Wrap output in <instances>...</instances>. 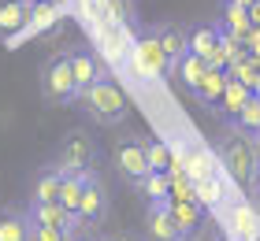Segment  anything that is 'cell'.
I'll return each instance as SVG.
<instances>
[{
	"label": "cell",
	"mask_w": 260,
	"mask_h": 241,
	"mask_svg": "<svg viewBox=\"0 0 260 241\" xmlns=\"http://www.w3.org/2000/svg\"><path fill=\"white\" fill-rule=\"evenodd\" d=\"M219 163L227 167V175L234 178V186H253V178L260 175V152H256V137L245 134V130L231 126L227 134L219 137Z\"/></svg>",
	"instance_id": "obj_1"
},
{
	"label": "cell",
	"mask_w": 260,
	"mask_h": 241,
	"mask_svg": "<svg viewBox=\"0 0 260 241\" xmlns=\"http://www.w3.org/2000/svg\"><path fill=\"white\" fill-rule=\"evenodd\" d=\"M41 96L49 104H75L78 100V78L75 63H71V48L52 52L41 67Z\"/></svg>",
	"instance_id": "obj_2"
},
{
	"label": "cell",
	"mask_w": 260,
	"mask_h": 241,
	"mask_svg": "<svg viewBox=\"0 0 260 241\" xmlns=\"http://www.w3.org/2000/svg\"><path fill=\"white\" fill-rule=\"evenodd\" d=\"M82 104H86L89 119L101 123V126H115V123L126 119V96H123V89L115 86L108 75H101L97 82H93L89 93L82 96Z\"/></svg>",
	"instance_id": "obj_3"
},
{
	"label": "cell",
	"mask_w": 260,
	"mask_h": 241,
	"mask_svg": "<svg viewBox=\"0 0 260 241\" xmlns=\"http://www.w3.org/2000/svg\"><path fill=\"white\" fill-rule=\"evenodd\" d=\"M134 67L141 71L145 78H175V63H171V56H168V48L160 45L156 33H145V38H138L134 45Z\"/></svg>",
	"instance_id": "obj_4"
},
{
	"label": "cell",
	"mask_w": 260,
	"mask_h": 241,
	"mask_svg": "<svg viewBox=\"0 0 260 241\" xmlns=\"http://www.w3.org/2000/svg\"><path fill=\"white\" fill-rule=\"evenodd\" d=\"M115 167H119V175L126 178V182H134V186H141L152 175V163H149V152H145L141 134L115 141Z\"/></svg>",
	"instance_id": "obj_5"
},
{
	"label": "cell",
	"mask_w": 260,
	"mask_h": 241,
	"mask_svg": "<svg viewBox=\"0 0 260 241\" xmlns=\"http://www.w3.org/2000/svg\"><path fill=\"white\" fill-rule=\"evenodd\" d=\"M63 171H93V163H97V149H93L89 134H82V130H71V134L60 141V160Z\"/></svg>",
	"instance_id": "obj_6"
},
{
	"label": "cell",
	"mask_w": 260,
	"mask_h": 241,
	"mask_svg": "<svg viewBox=\"0 0 260 241\" xmlns=\"http://www.w3.org/2000/svg\"><path fill=\"white\" fill-rule=\"evenodd\" d=\"M104 215H108V186L97 171H86V197H82V208H78V219L82 226H97Z\"/></svg>",
	"instance_id": "obj_7"
},
{
	"label": "cell",
	"mask_w": 260,
	"mask_h": 241,
	"mask_svg": "<svg viewBox=\"0 0 260 241\" xmlns=\"http://www.w3.org/2000/svg\"><path fill=\"white\" fill-rule=\"evenodd\" d=\"M30 223H41V226H56V230H67V234H75L82 230V219L78 215H71L60 200H30Z\"/></svg>",
	"instance_id": "obj_8"
},
{
	"label": "cell",
	"mask_w": 260,
	"mask_h": 241,
	"mask_svg": "<svg viewBox=\"0 0 260 241\" xmlns=\"http://www.w3.org/2000/svg\"><path fill=\"white\" fill-rule=\"evenodd\" d=\"M145 234H149V241H190V237H186V230L175 223L171 204H149Z\"/></svg>",
	"instance_id": "obj_9"
},
{
	"label": "cell",
	"mask_w": 260,
	"mask_h": 241,
	"mask_svg": "<svg viewBox=\"0 0 260 241\" xmlns=\"http://www.w3.org/2000/svg\"><path fill=\"white\" fill-rule=\"evenodd\" d=\"M30 30V0H0V38L11 41Z\"/></svg>",
	"instance_id": "obj_10"
},
{
	"label": "cell",
	"mask_w": 260,
	"mask_h": 241,
	"mask_svg": "<svg viewBox=\"0 0 260 241\" xmlns=\"http://www.w3.org/2000/svg\"><path fill=\"white\" fill-rule=\"evenodd\" d=\"M253 15H249V8H242L238 0H223L219 4V30H227V33H234V38H249L253 33Z\"/></svg>",
	"instance_id": "obj_11"
},
{
	"label": "cell",
	"mask_w": 260,
	"mask_h": 241,
	"mask_svg": "<svg viewBox=\"0 0 260 241\" xmlns=\"http://www.w3.org/2000/svg\"><path fill=\"white\" fill-rule=\"evenodd\" d=\"M71 63H75V78H78V100L89 93V86L101 78V67H97V56L89 52L86 45L71 48Z\"/></svg>",
	"instance_id": "obj_12"
},
{
	"label": "cell",
	"mask_w": 260,
	"mask_h": 241,
	"mask_svg": "<svg viewBox=\"0 0 260 241\" xmlns=\"http://www.w3.org/2000/svg\"><path fill=\"white\" fill-rule=\"evenodd\" d=\"M152 33L160 38V45L168 48L171 63H179V59L190 52V30L179 26V22H160V26H152Z\"/></svg>",
	"instance_id": "obj_13"
},
{
	"label": "cell",
	"mask_w": 260,
	"mask_h": 241,
	"mask_svg": "<svg viewBox=\"0 0 260 241\" xmlns=\"http://www.w3.org/2000/svg\"><path fill=\"white\" fill-rule=\"evenodd\" d=\"M227 82H231V75H227L223 67H208V75H205V82L193 89V96H197L205 108H212V112H216L219 100H223V93H227Z\"/></svg>",
	"instance_id": "obj_14"
},
{
	"label": "cell",
	"mask_w": 260,
	"mask_h": 241,
	"mask_svg": "<svg viewBox=\"0 0 260 241\" xmlns=\"http://www.w3.org/2000/svg\"><path fill=\"white\" fill-rule=\"evenodd\" d=\"M219 41H223L219 22H197V26H190V52L212 59L219 52Z\"/></svg>",
	"instance_id": "obj_15"
},
{
	"label": "cell",
	"mask_w": 260,
	"mask_h": 241,
	"mask_svg": "<svg viewBox=\"0 0 260 241\" xmlns=\"http://www.w3.org/2000/svg\"><path fill=\"white\" fill-rule=\"evenodd\" d=\"M208 67H212V63H208L205 56H197V52H186V56L179 59V63H175V78H179L182 86H186V89L193 93V89L201 86V82H205Z\"/></svg>",
	"instance_id": "obj_16"
},
{
	"label": "cell",
	"mask_w": 260,
	"mask_h": 241,
	"mask_svg": "<svg viewBox=\"0 0 260 241\" xmlns=\"http://www.w3.org/2000/svg\"><path fill=\"white\" fill-rule=\"evenodd\" d=\"M171 215L186 230V237L201 234V226H205V204H197V200H171Z\"/></svg>",
	"instance_id": "obj_17"
},
{
	"label": "cell",
	"mask_w": 260,
	"mask_h": 241,
	"mask_svg": "<svg viewBox=\"0 0 260 241\" xmlns=\"http://www.w3.org/2000/svg\"><path fill=\"white\" fill-rule=\"evenodd\" d=\"M63 167L52 163L45 167V171L38 175V182H34V200H60V189H63Z\"/></svg>",
	"instance_id": "obj_18"
},
{
	"label": "cell",
	"mask_w": 260,
	"mask_h": 241,
	"mask_svg": "<svg viewBox=\"0 0 260 241\" xmlns=\"http://www.w3.org/2000/svg\"><path fill=\"white\" fill-rule=\"evenodd\" d=\"M0 241H30V215L26 212H0Z\"/></svg>",
	"instance_id": "obj_19"
},
{
	"label": "cell",
	"mask_w": 260,
	"mask_h": 241,
	"mask_svg": "<svg viewBox=\"0 0 260 241\" xmlns=\"http://www.w3.org/2000/svg\"><path fill=\"white\" fill-rule=\"evenodd\" d=\"M82 197H86V171H67L63 175V189H60V204L71 215H78Z\"/></svg>",
	"instance_id": "obj_20"
},
{
	"label": "cell",
	"mask_w": 260,
	"mask_h": 241,
	"mask_svg": "<svg viewBox=\"0 0 260 241\" xmlns=\"http://www.w3.org/2000/svg\"><path fill=\"white\" fill-rule=\"evenodd\" d=\"M227 75H231V71H227ZM249 96H253V89L245 86V82L231 78V82H227V93H223V100H219L216 112H219V115H227V119H234V115H238L242 108H245V100H249Z\"/></svg>",
	"instance_id": "obj_21"
},
{
	"label": "cell",
	"mask_w": 260,
	"mask_h": 241,
	"mask_svg": "<svg viewBox=\"0 0 260 241\" xmlns=\"http://www.w3.org/2000/svg\"><path fill=\"white\" fill-rule=\"evenodd\" d=\"M231 223H234V234H238L242 241H253L260 234V215L253 204H234L231 208Z\"/></svg>",
	"instance_id": "obj_22"
},
{
	"label": "cell",
	"mask_w": 260,
	"mask_h": 241,
	"mask_svg": "<svg viewBox=\"0 0 260 241\" xmlns=\"http://www.w3.org/2000/svg\"><path fill=\"white\" fill-rule=\"evenodd\" d=\"M60 15H63V4H60V0H38V4H30V30H26V33L49 30Z\"/></svg>",
	"instance_id": "obj_23"
},
{
	"label": "cell",
	"mask_w": 260,
	"mask_h": 241,
	"mask_svg": "<svg viewBox=\"0 0 260 241\" xmlns=\"http://www.w3.org/2000/svg\"><path fill=\"white\" fill-rule=\"evenodd\" d=\"M182 167H186V175L193 178H208V175H216V167H212V156H208V149H201V145H193V149H186L182 156Z\"/></svg>",
	"instance_id": "obj_24"
},
{
	"label": "cell",
	"mask_w": 260,
	"mask_h": 241,
	"mask_svg": "<svg viewBox=\"0 0 260 241\" xmlns=\"http://www.w3.org/2000/svg\"><path fill=\"white\" fill-rule=\"evenodd\" d=\"M141 189H145L149 204H171V175L168 171H152L145 182H141Z\"/></svg>",
	"instance_id": "obj_25"
},
{
	"label": "cell",
	"mask_w": 260,
	"mask_h": 241,
	"mask_svg": "<svg viewBox=\"0 0 260 241\" xmlns=\"http://www.w3.org/2000/svg\"><path fill=\"white\" fill-rule=\"evenodd\" d=\"M141 141H145V152H149L152 171H171V167H175V152H171V145H168V141H160V137H141Z\"/></svg>",
	"instance_id": "obj_26"
},
{
	"label": "cell",
	"mask_w": 260,
	"mask_h": 241,
	"mask_svg": "<svg viewBox=\"0 0 260 241\" xmlns=\"http://www.w3.org/2000/svg\"><path fill=\"white\" fill-rule=\"evenodd\" d=\"M193 193H197V204H205V208H219V204H223V186H219L216 175L197 178V182H193Z\"/></svg>",
	"instance_id": "obj_27"
},
{
	"label": "cell",
	"mask_w": 260,
	"mask_h": 241,
	"mask_svg": "<svg viewBox=\"0 0 260 241\" xmlns=\"http://www.w3.org/2000/svg\"><path fill=\"white\" fill-rule=\"evenodd\" d=\"M231 123L238 126V130H245V134H253V137L260 134V96H256V93L249 96V100H245V108L231 119Z\"/></svg>",
	"instance_id": "obj_28"
},
{
	"label": "cell",
	"mask_w": 260,
	"mask_h": 241,
	"mask_svg": "<svg viewBox=\"0 0 260 241\" xmlns=\"http://www.w3.org/2000/svg\"><path fill=\"white\" fill-rule=\"evenodd\" d=\"M104 19L115 22V26H134V4L130 0H104Z\"/></svg>",
	"instance_id": "obj_29"
},
{
	"label": "cell",
	"mask_w": 260,
	"mask_h": 241,
	"mask_svg": "<svg viewBox=\"0 0 260 241\" xmlns=\"http://www.w3.org/2000/svg\"><path fill=\"white\" fill-rule=\"evenodd\" d=\"M231 78H238L249 89H256V82H260V56H245L242 63H234L231 67Z\"/></svg>",
	"instance_id": "obj_30"
},
{
	"label": "cell",
	"mask_w": 260,
	"mask_h": 241,
	"mask_svg": "<svg viewBox=\"0 0 260 241\" xmlns=\"http://www.w3.org/2000/svg\"><path fill=\"white\" fill-rule=\"evenodd\" d=\"M30 241H71V234L67 230H56V226L30 223Z\"/></svg>",
	"instance_id": "obj_31"
},
{
	"label": "cell",
	"mask_w": 260,
	"mask_h": 241,
	"mask_svg": "<svg viewBox=\"0 0 260 241\" xmlns=\"http://www.w3.org/2000/svg\"><path fill=\"white\" fill-rule=\"evenodd\" d=\"M71 241H101V237H93V226H82V230L71 234Z\"/></svg>",
	"instance_id": "obj_32"
},
{
	"label": "cell",
	"mask_w": 260,
	"mask_h": 241,
	"mask_svg": "<svg viewBox=\"0 0 260 241\" xmlns=\"http://www.w3.org/2000/svg\"><path fill=\"white\" fill-rule=\"evenodd\" d=\"M253 208H256V215H260V189H256V197H253Z\"/></svg>",
	"instance_id": "obj_33"
},
{
	"label": "cell",
	"mask_w": 260,
	"mask_h": 241,
	"mask_svg": "<svg viewBox=\"0 0 260 241\" xmlns=\"http://www.w3.org/2000/svg\"><path fill=\"white\" fill-rule=\"evenodd\" d=\"M238 4H242V8H253V4H256V0H238Z\"/></svg>",
	"instance_id": "obj_34"
},
{
	"label": "cell",
	"mask_w": 260,
	"mask_h": 241,
	"mask_svg": "<svg viewBox=\"0 0 260 241\" xmlns=\"http://www.w3.org/2000/svg\"><path fill=\"white\" fill-rule=\"evenodd\" d=\"M101 241H130V237H101Z\"/></svg>",
	"instance_id": "obj_35"
},
{
	"label": "cell",
	"mask_w": 260,
	"mask_h": 241,
	"mask_svg": "<svg viewBox=\"0 0 260 241\" xmlns=\"http://www.w3.org/2000/svg\"><path fill=\"white\" fill-rule=\"evenodd\" d=\"M253 93H256V96H260V82H256V89H253Z\"/></svg>",
	"instance_id": "obj_36"
},
{
	"label": "cell",
	"mask_w": 260,
	"mask_h": 241,
	"mask_svg": "<svg viewBox=\"0 0 260 241\" xmlns=\"http://www.w3.org/2000/svg\"><path fill=\"white\" fill-rule=\"evenodd\" d=\"M256 152H260V134H256Z\"/></svg>",
	"instance_id": "obj_37"
},
{
	"label": "cell",
	"mask_w": 260,
	"mask_h": 241,
	"mask_svg": "<svg viewBox=\"0 0 260 241\" xmlns=\"http://www.w3.org/2000/svg\"><path fill=\"white\" fill-rule=\"evenodd\" d=\"M253 241H260V234H256V237H253Z\"/></svg>",
	"instance_id": "obj_38"
},
{
	"label": "cell",
	"mask_w": 260,
	"mask_h": 241,
	"mask_svg": "<svg viewBox=\"0 0 260 241\" xmlns=\"http://www.w3.org/2000/svg\"><path fill=\"white\" fill-rule=\"evenodd\" d=\"M30 4H38V0H30Z\"/></svg>",
	"instance_id": "obj_39"
},
{
	"label": "cell",
	"mask_w": 260,
	"mask_h": 241,
	"mask_svg": "<svg viewBox=\"0 0 260 241\" xmlns=\"http://www.w3.org/2000/svg\"><path fill=\"white\" fill-rule=\"evenodd\" d=\"M256 56H260V52H256Z\"/></svg>",
	"instance_id": "obj_40"
}]
</instances>
